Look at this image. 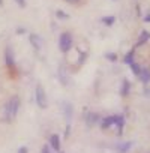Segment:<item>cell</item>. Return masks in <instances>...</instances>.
<instances>
[{
  "label": "cell",
  "mask_w": 150,
  "mask_h": 153,
  "mask_svg": "<svg viewBox=\"0 0 150 153\" xmlns=\"http://www.w3.org/2000/svg\"><path fill=\"white\" fill-rule=\"evenodd\" d=\"M41 153H50V147H48V146H42Z\"/></svg>",
  "instance_id": "cell-16"
},
{
  "label": "cell",
  "mask_w": 150,
  "mask_h": 153,
  "mask_svg": "<svg viewBox=\"0 0 150 153\" xmlns=\"http://www.w3.org/2000/svg\"><path fill=\"white\" fill-rule=\"evenodd\" d=\"M125 62L129 65V66H132L135 62H134V53H128L126 54V57H125Z\"/></svg>",
  "instance_id": "cell-11"
},
{
  "label": "cell",
  "mask_w": 150,
  "mask_h": 153,
  "mask_svg": "<svg viewBox=\"0 0 150 153\" xmlns=\"http://www.w3.org/2000/svg\"><path fill=\"white\" fill-rule=\"evenodd\" d=\"M72 42H74L72 35L69 32H63L60 35V39H59V47H60L62 53H68L71 50V47H72Z\"/></svg>",
  "instance_id": "cell-2"
},
{
  "label": "cell",
  "mask_w": 150,
  "mask_h": 153,
  "mask_svg": "<svg viewBox=\"0 0 150 153\" xmlns=\"http://www.w3.org/2000/svg\"><path fill=\"white\" fill-rule=\"evenodd\" d=\"M147 41H150V33H147V32H143V33L140 35V38H138V44L141 45V44H146Z\"/></svg>",
  "instance_id": "cell-10"
},
{
  "label": "cell",
  "mask_w": 150,
  "mask_h": 153,
  "mask_svg": "<svg viewBox=\"0 0 150 153\" xmlns=\"http://www.w3.org/2000/svg\"><path fill=\"white\" fill-rule=\"evenodd\" d=\"M18 153H27V147H24V146L20 147V149H18Z\"/></svg>",
  "instance_id": "cell-20"
},
{
  "label": "cell",
  "mask_w": 150,
  "mask_h": 153,
  "mask_svg": "<svg viewBox=\"0 0 150 153\" xmlns=\"http://www.w3.org/2000/svg\"><path fill=\"white\" fill-rule=\"evenodd\" d=\"M5 63L8 65V68H14L15 66V60H14V53L11 48L5 50Z\"/></svg>",
  "instance_id": "cell-6"
},
{
  "label": "cell",
  "mask_w": 150,
  "mask_h": 153,
  "mask_svg": "<svg viewBox=\"0 0 150 153\" xmlns=\"http://www.w3.org/2000/svg\"><path fill=\"white\" fill-rule=\"evenodd\" d=\"M119 117H120V116H108V117L102 119L101 126H102V128H110V126H113V125H117Z\"/></svg>",
  "instance_id": "cell-5"
},
{
  "label": "cell",
  "mask_w": 150,
  "mask_h": 153,
  "mask_svg": "<svg viewBox=\"0 0 150 153\" xmlns=\"http://www.w3.org/2000/svg\"><path fill=\"white\" fill-rule=\"evenodd\" d=\"M59 153H63V152H59Z\"/></svg>",
  "instance_id": "cell-23"
},
{
  "label": "cell",
  "mask_w": 150,
  "mask_h": 153,
  "mask_svg": "<svg viewBox=\"0 0 150 153\" xmlns=\"http://www.w3.org/2000/svg\"><path fill=\"white\" fill-rule=\"evenodd\" d=\"M66 2H68V3H71V5H78V3L81 2V0H66Z\"/></svg>",
  "instance_id": "cell-17"
},
{
  "label": "cell",
  "mask_w": 150,
  "mask_h": 153,
  "mask_svg": "<svg viewBox=\"0 0 150 153\" xmlns=\"http://www.w3.org/2000/svg\"><path fill=\"white\" fill-rule=\"evenodd\" d=\"M36 102L41 108L47 107V96H45V90L42 86H36Z\"/></svg>",
  "instance_id": "cell-3"
},
{
  "label": "cell",
  "mask_w": 150,
  "mask_h": 153,
  "mask_svg": "<svg viewBox=\"0 0 150 153\" xmlns=\"http://www.w3.org/2000/svg\"><path fill=\"white\" fill-rule=\"evenodd\" d=\"M50 146L56 150V152H60V138L57 134H53L50 137Z\"/></svg>",
  "instance_id": "cell-8"
},
{
  "label": "cell",
  "mask_w": 150,
  "mask_h": 153,
  "mask_svg": "<svg viewBox=\"0 0 150 153\" xmlns=\"http://www.w3.org/2000/svg\"><path fill=\"white\" fill-rule=\"evenodd\" d=\"M0 5H2V0H0Z\"/></svg>",
  "instance_id": "cell-22"
},
{
  "label": "cell",
  "mask_w": 150,
  "mask_h": 153,
  "mask_svg": "<svg viewBox=\"0 0 150 153\" xmlns=\"http://www.w3.org/2000/svg\"><path fill=\"white\" fill-rule=\"evenodd\" d=\"M131 146H132V143H123V144L119 146V150H120V152H128Z\"/></svg>",
  "instance_id": "cell-12"
},
{
  "label": "cell",
  "mask_w": 150,
  "mask_h": 153,
  "mask_svg": "<svg viewBox=\"0 0 150 153\" xmlns=\"http://www.w3.org/2000/svg\"><path fill=\"white\" fill-rule=\"evenodd\" d=\"M102 21H104V23H105L107 26H111V24H113V23L116 21V18H114V17H110V18H104Z\"/></svg>",
  "instance_id": "cell-14"
},
{
  "label": "cell",
  "mask_w": 150,
  "mask_h": 153,
  "mask_svg": "<svg viewBox=\"0 0 150 153\" xmlns=\"http://www.w3.org/2000/svg\"><path fill=\"white\" fill-rule=\"evenodd\" d=\"M62 111H63L65 117H66L68 120H71L72 113H74V107H72V104H71V102H63V104H62Z\"/></svg>",
  "instance_id": "cell-7"
},
{
  "label": "cell",
  "mask_w": 150,
  "mask_h": 153,
  "mask_svg": "<svg viewBox=\"0 0 150 153\" xmlns=\"http://www.w3.org/2000/svg\"><path fill=\"white\" fill-rule=\"evenodd\" d=\"M122 93L123 95H128L129 93V81H126V80L123 81V90H122Z\"/></svg>",
  "instance_id": "cell-13"
},
{
  "label": "cell",
  "mask_w": 150,
  "mask_h": 153,
  "mask_svg": "<svg viewBox=\"0 0 150 153\" xmlns=\"http://www.w3.org/2000/svg\"><path fill=\"white\" fill-rule=\"evenodd\" d=\"M96 119H98V116H95V114H89V116H87V123H93Z\"/></svg>",
  "instance_id": "cell-15"
},
{
  "label": "cell",
  "mask_w": 150,
  "mask_h": 153,
  "mask_svg": "<svg viewBox=\"0 0 150 153\" xmlns=\"http://www.w3.org/2000/svg\"><path fill=\"white\" fill-rule=\"evenodd\" d=\"M146 21H150V14L147 15V18H146Z\"/></svg>",
  "instance_id": "cell-21"
},
{
  "label": "cell",
  "mask_w": 150,
  "mask_h": 153,
  "mask_svg": "<svg viewBox=\"0 0 150 153\" xmlns=\"http://www.w3.org/2000/svg\"><path fill=\"white\" fill-rule=\"evenodd\" d=\"M15 2H17L21 8H24V6H26V0H15Z\"/></svg>",
  "instance_id": "cell-18"
},
{
  "label": "cell",
  "mask_w": 150,
  "mask_h": 153,
  "mask_svg": "<svg viewBox=\"0 0 150 153\" xmlns=\"http://www.w3.org/2000/svg\"><path fill=\"white\" fill-rule=\"evenodd\" d=\"M138 76L141 78L143 83H149L150 81V71L149 69H141V72L138 74Z\"/></svg>",
  "instance_id": "cell-9"
},
{
  "label": "cell",
  "mask_w": 150,
  "mask_h": 153,
  "mask_svg": "<svg viewBox=\"0 0 150 153\" xmlns=\"http://www.w3.org/2000/svg\"><path fill=\"white\" fill-rule=\"evenodd\" d=\"M29 41H30L32 47L35 48V51H41V48H42V41H41V38H39L36 33H30V35H29Z\"/></svg>",
  "instance_id": "cell-4"
},
{
  "label": "cell",
  "mask_w": 150,
  "mask_h": 153,
  "mask_svg": "<svg viewBox=\"0 0 150 153\" xmlns=\"http://www.w3.org/2000/svg\"><path fill=\"white\" fill-rule=\"evenodd\" d=\"M18 110H20V98L18 96H12L6 102V105L3 108V117L6 120H14L17 117V114H18Z\"/></svg>",
  "instance_id": "cell-1"
},
{
  "label": "cell",
  "mask_w": 150,
  "mask_h": 153,
  "mask_svg": "<svg viewBox=\"0 0 150 153\" xmlns=\"http://www.w3.org/2000/svg\"><path fill=\"white\" fill-rule=\"evenodd\" d=\"M57 15H59L60 18H68V15H66L65 12H62V11H57Z\"/></svg>",
  "instance_id": "cell-19"
}]
</instances>
